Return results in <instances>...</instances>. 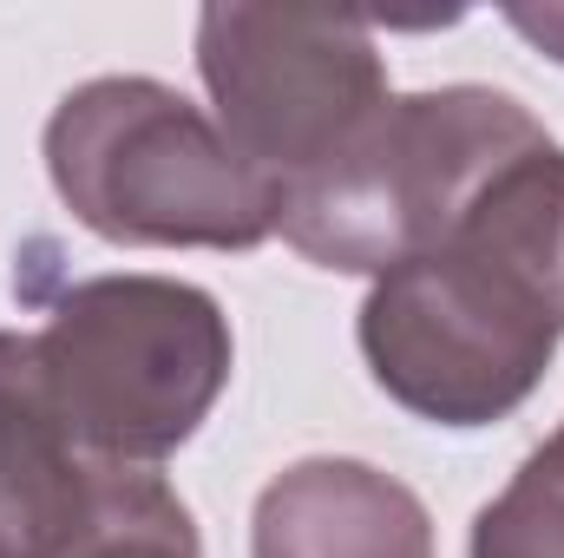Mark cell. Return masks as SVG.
<instances>
[{
    "mask_svg": "<svg viewBox=\"0 0 564 558\" xmlns=\"http://www.w3.org/2000/svg\"><path fill=\"white\" fill-rule=\"evenodd\" d=\"M564 342V151H525L361 302L368 375L433 427L506 420Z\"/></svg>",
    "mask_w": 564,
    "mask_h": 558,
    "instance_id": "obj_1",
    "label": "cell"
},
{
    "mask_svg": "<svg viewBox=\"0 0 564 558\" xmlns=\"http://www.w3.org/2000/svg\"><path fill=\"white\" fill-rule=\"evenodd\" d=\"M545 126L492 86H440L388 99L322 171L282 191V237L348 277H388L433 250L525 151Z\"/></svg>",
    "mask_w": 564,
    "mask_h": 558,
    "instance_id": "obj_2",
    "label": "cell"
},
{
    "mask_svg": "<svg viewBox=\"0 0 564 558\" xmlns=\"http://www.w3.org/2000/svg\"><path fill=\"white\" fill-rule=\"evenodd\" d=\"M46 171L106 244L257 250L282 224V191L164 79L112 73L66 93L46 119Z\"/></svg>",
    "mask_w": 564,
    "mask_h": 558,
    "instance_id": "obj_3",
    "label": "cell"
},
{
    "mask_svg": "<svg viewBox=\"0 0 564 558\" xmlns=\"http://www.w3.org/2000/svg\"><path fill=\"white\" fill-rule=\"evenodd\" d=\"M33 348L79 447L139 473L177 453L230 382L224 309L171 277L73 282Z\"/></svg>",
    "mask_w": 564,
    "mask_h": 558,
    "instance_id": "obj_4",
    "label": "cell"
},
{
    "mask_svg": "<svg viewBox=\"0 0 564 558\" xmlns=\"http://www.w3.org/2000/svg\"><path fill=\"white\" fill-rule=\"evenodd\" d=\"M197 66L224 139L276 191L322 171L388 106V66L361 20L282 13V7H204Z\"/></svg>",
    "mask_w": 564,
    "mask_h": 558,
    "instance_id": "obj_5",
    "label": "cell"
},
{
    "mask_svg": "<svg viewBox=\"0 0 564 558\" xmlns=\"http://www.w3.org/2000/svg\"><path fill=\"white\" fill-rule=\"evenodd\" d=\"M66 427L33 335L0 329V558H66L93 539L119 480Z\"/></svg>",
    "mask_w": 564,
    "mask_h": 558,
    "instance_id": "obj_6",
    "label": "cell"
},
{
    "mask_svg": "<svg viewBox=\"0 0 564 558\" xmlns=\"http://www.w3.org/2000/svg\"><path fill=\"white\" fill-rule=\"evenodd\" d=\"M250 558H433V519L368 460H295L257 500Z\"/></svg>",
    "mask_w": 564,
    "mask_h": 558,
    "instance_id": "obj_7",
    "label": "cell"
},
{
    "mask_svg": "<svg viewBox=\"0 0 564 558\" xmlns=\"http://www.w3.org/2000/svg\"><path fill=\"white\" fill-rule=\"evenodd\" d=\"M473 558H564V427L473 519Z\"/></svg>",
    "mask_w": 564,
    "mask_h": 558,
    "instance_id": "obj_8",
    "label": "cell"
},
{
    "mask_svg": "<svg viewBox=\"0 0 564 558\" xmlns=\"http://www.w3.org/2000/svg\"><path fill=\"white\" fill-rule=\"evenodd\" d=\"M66 558H204V552H197V526H191L184 500L158 473H126L106 519L93 526V539Z\"/></svg>",
    "mask_w": 564,
    "mask_h": 558,
    "instance_id": "obj_9",
    "label": "cell"
},
{
    "mask_svg": "<svg viewBox=\"0 0 564 558\" xmlns=\"http://www.w3.org/2000/svg\"><path fill=\"white\" fill-rule=\"evenodd\" d=\"M506 20H512L539 53H552V60L564 66V7H512Z\"/></svg>",
    "mask_w": 564,
    "mask_h": 558,
    "instance_id": "obj_10",
    "label": "cell"
}]
</instances>
